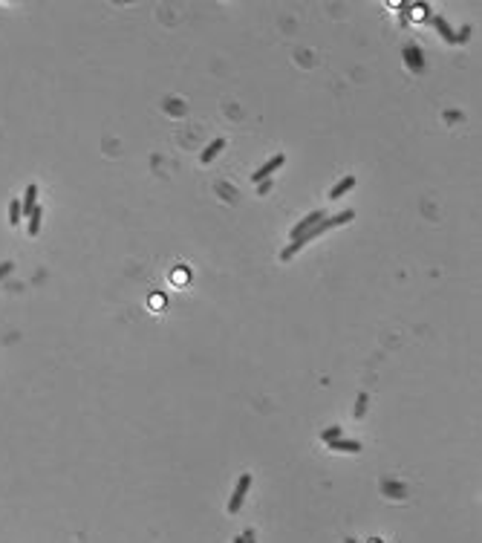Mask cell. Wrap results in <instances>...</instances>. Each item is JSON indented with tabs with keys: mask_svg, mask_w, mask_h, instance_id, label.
<instances>
[{
	"mask_svg": "<svg viewBox=\"0 0 482 543\" xmlns=\"http://www.w3.org/2000/svg\"><path fill=\"white\" fill-rule=\"evenodd\" d=\"M234 543H243V538H234Z\"/></svg>",
	"mask_w": 482,
	"mask_h": 543,
	"instance_id": "e0dca14e",
	"label": "cell"
},
{
	"mask_svg": "<svg viewBox=\"0 0 482 543\" xmlns=\"http://www.w3.org/2000/svg\"><path fill=\"white\" fill-rule=\"evenodd\" d=\"M35 199H38V185H29L26 194H23V202H21V211L23 214H32L35 211Z\"/></svg>",
	"mask_w": 482,
	"mask_h": 543,
	"instance_id": "5b68a950",
	"label": "cell"
},
{
	"mask_svg": "<svg viewBox=\"0 0 482 543\" xmlns=\"http://www.w3.org/2000/svg\"><path fill=\"white\" fill-rule=\"evenodd\" d=\"M344 543H358V541H353V538H347V541H344Z\"/></svg>",
	"mask_w": 482,
	"mask_h": 543,
	"instance_id": "2e32d148",
	"label": "cell"
},
{
	"mask_svg": "<svg viewBox=\"0 0 482 543\" xmlns=\"http://www.w3.org/2000/svg\"><path fill=\"white\" fill-rule=\"evenodd\" d=\"M323 217H326L323 211H312V214H306V217H303L300 223H297V225H294V228H292V237H300L303 231H309V228H315V225L321 223Z\"/></svg>",
	"mask_w": 482,
	"mask_h": 543,
	"instance_id": "3957f363",
	"label": "cell"
},
{
	"mask_svg": "<svg viewBox=\"0 0 482 543\" xmlns=\"http://www.w3.org/2000/svg\"><path fill=\"white\" fill-rule=\"evenodd\" d=\"M283 162H286V159H283L280 153H277V156H272V159L266 162V165H260L257 171L251 174V179H254V182H266V179H269V176H272V174H274V171H277V168L283 165Z\"/></svg>",
	"mask_w": 482,
	"mask_h": 543,
	"instance_id": "7a4b0ae2",
	"label": "cell"
},
{
	"mask_svg": "<svg viewBox=\"0 0 482 543\" xmlns=\"http://www.w3.org/2000/svg\"><path fill=\"white\" fill-rule=\"evenodd\" d=\"M12 269H15V266H12V263H3V266H0V278H3V275H9V272H12Z\"/></svg>",
	"mask_w": 482,
	"mask_h": 543,
	"instance_id": "9a60e30c",
	"label": "cell"
},
{
	"mask_svg": "<svg viewBox=\"0 0 482 543\" xmlns=\"http://www.w3.org/2000/svg\"><path fill=\"white\" fill-rule=\"evenodd\" d=\"M223 148H225V139H214V142H211V145H208V148L202 151V156H199V162H202V165H208V162L214 159V156H217V153H220Z\"/></svg>",
	"mask_w": 482,
	"mask_h": 543,
	"instance_id": "277c9868",
	"label": "cell"
},
{
	"mask_svg": "<svg viewBox=\"0 0 482 543\" xmlns=\"http://www.w3.org/2000/svg\"><path fill=\"white\" fill-rule=\"evenodd\" d=\"M323 442H332V439H341V428H329V431H323L321 434Z\"/></svg>",
	"mask_w": 482,
	"mask_h": 543,
	"instance_id": "8fae6325",
	"label": "cell"
},
{
	"mask_svg": "<svg viewBox=\"0 0 482 543\" xmlns=\"http://www.w3.org/2000/svg\"><path fill=\"white\" fill-rule=\"evenodd\" d=\"M329 448H332V451H347V454H355V451H361V442H355V439H332Z\"/></svg>",
	"mask_w": 482,
	"mask_h": 543,
	"instance_id": "8992f818",
	"label": "cell"
},
{
	"mask_svg": "<svg viewBox=\"0 0 482 543\" xmlns=\"http://www.w3.org/2000/svg\"><path fill=\"white\" fill-rule=\"evenodd\" d=\"M38 228H41V208H35L32 214H29V234H38Z\"/></svg>",
	"mask_w": 482,
	"mask_h": 543,
	"instance_id": "30bf717a",
	"label": "cell"
},
{
	"mask_svg": "<svg viewBox=\"0 0 482 543\" xmlns=\"http://www.w3.org/2000/svg\"><path fill=\"white\" fill-rule=\"evenodd\" d=\"M364 411H367V393H361V396H358V405H355V416H361Z\"/></svg>",
	"mask_w": 482,
	"mask_h": 543,
	"instance_id": "7c38bea8",
	"label": "cell"
},
{
	"mask_svg": "<svg viewBox=\"0 0 482 543\" xmlns=\"http://www.w3.org/2000/svg\"><path fill=\"white\" fill-rule=\"evenodd\" d=\"M436 26H439V32L445 35V38H448V41H453V32H450L448 26H445V21H442V18H436Z\"/></svg>",
	"mask_w": 482,
	"mask_h": 543,
	"instance_id": "4fadbf2b",
	"label": "cell"
},
{
	"mask_svg": "<svg viewBox=\"0 0 482 543\" xmlns=\"http://www.w3.org/2000/svg\"><path fill=\"white\" fill-rule=\"evenodd\" d=\"M21 217H23V211H21V202H15V199H12V205H9V223L18 225V223H21Z\"/></svg>",
	"mask_w": 482,
	"mask_h": 543,
	"instance_id": "9c48e42d",
	"label": "cell"
},
{
	"mask_svg": "<svg viewBox=\"0 0 482 543\" xmlns=\"http://www.w3.org/2000/svg\"><path fill=\"white\" fill-rule=\"evenodd\" d=\"M350 188H355V176H347V179H341L332 191H329V199H338V196H344V194L350 191Z\"/></svg>",
	"mask_w": 482,
	"mask_h": 543,
	"instance_id": "52a82bcc",
	"label": "cell"
},
{
	"mask_svg": "<svg viewBox=\"0 0 482 543\" xmlns=\"http://www.w3.org/2000/svg\"><path fill=\"white\" fill-rule=\"evenodd\" d=\"M249 485H251V474H243V477L237 479V488H234V494H231V500H228V511H231V514H237V511L243 509V500H246V494H249Z\"/></svg>",
	"mask_w": 482,
	"mask_h": 543,
	"instance_id": "6da1fadb",
	"label": "cell"
},
{
	"mask_svg": "<svg viewBox=\"0 0 482 543\" xmlns=\"http://www.w3.org/2000/svg\"><path fill=\"white\" fill-rule=\"evenodd\" d=\"M353 217H355L353 211H341L338 217H332V220H323V223H321V228L326 231V228H332V225H344V223H350Z\"/></svg>",
	"mask_w": 482,
	"mask_h": 543,
	"instance_id": "ba28073f",
	"label": "cell"
},
{
	"mask_svg": "<svg viewBox=\"0 0 482 543\" xmlns=\"http://www.w3.org/2000/svg\"><path fill=\"white\" fill-rule=\"evenodd\" d=\"M243 543H254V532H251V529H246V535H243Z\"/></svg>",
	"mask_w": 482,
	"mask_h": 543,
	"instance_id": "5bb4252c",
	"label": "cell"
}]
</instances>
